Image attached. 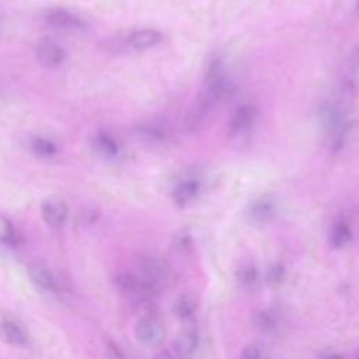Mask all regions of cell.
<instances>
[{"mask_svg": "<svg viewBox=\"0 0 359 359\" xmlns=\"http://www.w3.org/2000/svg\"><path fill=\"white\" fill-rule=\"evenodd\" d=\"M67 203L59 196H49L41 203V216L52 229H59L63 226L67 217Z\"/></svg>", "mask_w": 359, "mask_h": 359, "instance_id": "ba28073f", "label": "cell"}, {"mask_svg": "<svg viewBox=\"0 0 359 359\" xmlns=\"http://www.w3.org/2000/svg\"><path fill=\"white\" fill-rule=\"evenodd\" d=\"M238 359H265V353L258 344H248Z\"/></svg>", "mask_w": 359, "mask_h": 359, "instance_id": "cb8c5ba5", "label": "cell"}, {"mask_svg": "<svg viewBox=\"0 0 359 359\" xmlns=\"http://www.w3.org/2000/svg\"><path fill=\"white\" fill-rule=\"evenodd\" d=\"M93 150L102 158L114 160L119 156L121 147L118 140L107 130H98L91 139Z\"/></svg>", "mask_w": 359, "mask_h": 359, "instance_id": "4fadbf2b", "label": "cell"}, {"mask_svg": "<svg viewBox=\"0 0 359 359\" xmlns=\"http://www.w3.org/2000/svg\"><path fill=\"white\" fill-rule=\"evenodd\" d=\"M35 56L41 66L53 69L63 63L66 59V52L62 45L52 39H41L35 46Z\"/></svg>", "mask_w": 359, "mask_h": 359, "instance_id": "52a82bcc", "label": "cell"}, {"mask_svg": "<svg viewBox=\"0 0 359 359\" xmlns=\"http://www.w3.org/2000/svg\"><path fill=\"white\" fill-rule=\"evenodd\" d=\"M163 41V34L154 28H139L129 32L125 42L135 50H144L157 46Z\"/></svg>", "mask_w": 359, "mask_h": 359, "instance_id": "30bf717a", "label": "cell"}, {"mask_svg": "<svg viewBox=\"0 0 359 359\" xmlns=\"http://www.w3.org/2000/svg\"><path fill=\"white\" fill-rule=\"evenodd\" d=\"M230 88L231 81L224 63L222 60L212 62L205 74L198 101L184 121V128L188 132H196L201 129L217 105L224 101Z\"/></svg>", "mask_w": 359, "mask_h": 359, "instance_id": "6da1fadb", "label": "cell"}, {"mask_svg": "<svg viewBox=\"0 0 359 359\" xmlns=\"http://www.w3.org/2000/svg\"><path fill=\"white\" fill-rule=\"evenodd\" d=\"M0 241L6 244H17L20 241V236L14 224L0 213Z\"/></svg>", "mask_w": 359, "mask_h": 359, "instance_id": "7402d4cb", "label": "cell"}, {"mask_svg": "<svg viewBox=\"0 0 359 359\" xmlns=\"http://www.w3.org/2000/svg\"><path fill=\"white\" fill-rule=\"evenodd\" d=\"M352 240V230L349 227V224H346L345 222H338L332 226L331 231H330V245L335 250H341L344 247H346Z\"/></svg>", "mask_w": 359, "mask_h": 359, "instance_id": "d6986e66", "label": "cell"}, {"mask_svg": "<svg viewBox=\"0 0 359 359\" xmlns=\"http://www.w3.org/2000/svg\"><path fill=\"white\" fill-rule=\"evenodd\" d=\"M276 210L275 202L271 198H259L254 201L248 209V216L252 222L265 223L273 217Z\"/></svg>", "mask_w": 359, "mask_h": 359, "instance_id": "e0dca14e", "label": "cell"}, {"mask_svg": "<svg viewBox=\"0 0 359 359\" xmlns=\"http://www.w3.org/2000/svg\"><path fill=\"white\" fill-rule=\"evenodd\" d=\"M320 359H344V356L339 353H325Z\"/></svg>", "mask_w": 359, "mask_h": 359, "instance_id": "484cf974", "label": "cell"}, {"mask_svg": "<svg viewBox=\"0 0 359 359\" xmlns=\"http://www.w3.org/2000/svg\"><path fill=\"white\" fill-rule=\"evenodd\" d=\"M115 283L122 294H125L129 300L136 303L146 302L158 292V289H156L151 283H149L135 271H125L118 273L115 276Z\"/></svg>", "mask_w": 359, "mask_h": 359, "instance_id": "7a4b0ae2", "label": "cell"}, {"mask_svg": "<svg viewBox=\"0 0 359 359\" xmlns=\"http://www.w3.org/2000/svg\"><path fill=\"white\" fill-rule=\"evenodd\" d=\"M356 359H359V355H358V356H356Z\"/></svg>", "mask_w": 359, "mask_h": 359, "instance_id": "f1b7e54d", "label": "cell"}, {"mask_svg": "<svg viewBox=\"0 0 359 359\" xmlns=\"http://www.w3.org/2000/svg\"><path fill=\"white\" fill-rule=\"evenodd\" d=\"M198 346V335L192 328H184L180 331L174 341L175 353L181 358H189L194 355Z\"/></svg>", "mask_w": 359, "mask_h": 359, "instance_id": "9a60e30c", "label": "cell"}, {"mask_svg": "<svg viewBox=\"0 0 359 359\" xmlns=\"http://www.w3.org/2000/svg\"><path fill=\"white\" fill-rule=\"evenodd\" d=\"M258 118V109L252 104H241L233 112L229 121V136L230 137H243L245 136L255 125Z\"/></svg>", "mask_w": 359, "mask_h": 359, "instance_id": "5b68a950", "label": "cell"}, {"mask_svg": "<svg viewBox=\"0 0 359 359\" xmlns=\"http://www.w3.org/2000/svg\"><path fill=\"white\" fill-rule=\"evenodd\" d=\"M0 339L10 346L22 348L28 344V334L25 328L13 318H3L0 321Z\"/></svg>", "mask_w": 359, "mask_h": 359, "instance_id": "7c38bea8", "label": "cell"}, {"mask_svg": "<svg viewBox=\"0 0 359 359\" xmlns=\"http://www.w3.org/2000/svg\"><path fill=\"white\" fill-rule=\"evenodd\" d=\"M265 278H266V282L271 283V285L280 283L285 279V269H283V266L278 265V264L276 265H271L266 269Z\"/></svg>", "mask_w": 359, "mask_h": 359, "instance_id": "603a6c76", "label": "cell"}, {"mask_svg": "<svg viewBox=\"0 0 359 359\" xmlns=\"http://www.w3.org/2000/svg\"><path fill=\"white\" fill-rule=\"evenodd\" d=\"M258 278H259V273H258V269L251 265V264H244L241 265L237 272H236V279H237V283L244 287V289H251L254 287L257 283H258Z\"/></svg>", "mask_w": 359, "mask_h": 359, "instance_id": "ffe728a7", "label": "cell"}, {"mask_svg": "<svg viewBox=\"0 0 359 359\" xmlns=\"http://www.w3.org/2000/svg\"><path fill=\"white\" fill-rule=\"evenodd\" d=\"M135 272L151 283L156 289H160L168 276V268L165 262L156 255H143L137 261Z\"/></svg>", "mask_w": 359, "mask_h": 359, "instance_id": "8992f818", "label": "cell"}, {"mask_svg": "<svg viewBox=\"0 0 359 359\" xmlns=\"http://www.w3.org/2000/svg\"><path fill=\"white\" fill-rule=\"evenodd\" d=\"M164 323L154 314H146L135 324V338L143 346H157L164 339Z\"/></svg>", "mask_w": 359, "mask_h": 359, "instance_id": "277c9868", "label": "cell"}, {"mask_svg": "<svg viewBox=\"0 0 359 359\" xmlns=\"http://www.w3.org/2000/svg\"><path fill=\"white\" fill-rule=\"evenodd\" d=\"M139 139L147 144H164L171 139L170 129L158 122H143L136 129Z\"/></svg>", "mask_w": 359, "mask_h": 359, "instance_id": "8fae6325", "label": "cell"}, {"mask_svg": "<svg viewBox=\"0 0 359 359\" xmlns=\"http://www.w3.org/2000/svg\"><path fill=\"white\" fill-rule=\"evenodd\" d=\"M157 359H177V358H174V356L170 355V353H161Z\"/></svg>", "mask_w": 359, "mask_h": 359, "instance_id": "4316f807", "label": "cell"}, {"mask_svg": "<svg viewBox=\"0 0 359 359\" xmlns=\"http://www.w3.org/2000/svg\"><path fill=\"white\" fill-rule=\"evenodd\" d=\"M353 11H355V14L359 17V0L356 1V4H355V10H353Z\"/></svg>", "mask_w": 359, "mask_h": 359, "instance_id": "83f0119b", "label": "cell"}, {"mask_svg": "<svg viewBox=\"0 0 359 359\" xmlns=\"http://www.w3.org/2000/svg\"><path fill=\"white\" fill-rule=\"evenodd\" d=\"M348 66H349L351 73L359 72V48H356V49L351 53V56H349V59H348Z\"/></svg>", "mask_w": 359, "mask_h": 359, "instance_id": "d4e9b609", "label": "cell"}, {"mask_svg": "<svg viewBox=\"0 0 359 359\" xmlns=\"http://www.w3.org/2000/svg\"><path fill=\"white\" fill-rule=\"evenodd\" d=\"M28 149L29 151L36 156L38 158H50L56 156L57 153V146L55 144L53 140L41 136V135H32L28 139Z\"/></svg>", "mask_w": 359, "mask_h": 359, "instance_id": "2e32d148", "label": "cell"}, {"mask_svg": "<svg viewBox=\"0 0 359 359\" xmlns=\"http://www.w3.org/2000/svg\"><path fill=\"white\" fill-rule=\"evenodd\" d=\"M254 324L261 332H266V334L273 332L278 327L276 317L266 310H261L254 314Z\"/></svg>", "mask_w": 359, "mask_h": 359, "instance_id": "44dd1931", "label": "cell"}, {"mask_svg": "<svg viewBox=\"0 0 359 359\" xmlns=\"http://www.w3.org/2000/svg\"><path fill=\"white\" fill-rule=\"evenodd\" d=\"M198 304L199 303H198L196 294L191 290H184L174 302L172 310L178 318L185 320V318H189L191 316H194V313L198 310Z\"/></svg>", "mask_w": 359, "mask_h": 359, "instance_id": "ac0fdd59", "label": "cell"}, {"mask_svg": "<svg viewBox=\"0 0 359 359\" xmlns=\"http://www.w3.org/2000/svg\"><path fill=\"white\" fill-rule=\"evenodd\" d=\"M199 192H201V182L195 178H188L175 187L172 192V199L178 206H187L188 203L196 199Z\"/></svg>", "mask_w": 359, "mask_h": 359, "instance_id": "5bb4252c", "label": "cell"}, {"mask_svg": "<svg viewBox=\"0 0 359 359\" xmlns=\"http://www.w3.org/2000/svg\"><path fill=\"white\" fill-rule=\"evenodd\" d=\"M28 276L31 282L41 290L55 293L60 289V283L55 273L41 262H32L28 265Z\"/></svg>", "mask_w": 359, "mask_h": 359, "instance_id": "9c48e42d", "label": "cell"}, {"mask_svg": "<svg viewBox=\"0 0 359 359\" xmlns=\"http://www.w3.org/2000/svg\"><path fill=\"white\" fill-rule=\"evenodd\" d=\"M43 21L55 31L63 34H80L87 29V24L81 17L60 7L48 8L43 13Z\"/></svg>", "mask_w": 359, "mask_h": 359, "instance_id": "3957f363", "label": "cell"}]
</instances>
